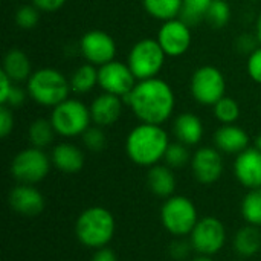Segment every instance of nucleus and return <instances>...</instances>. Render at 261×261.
Listing matches in <instances>:
<instances>
[{
  "label": "nucleus",
  "instance_id": "obj_1",
  "mask_svg": "<svg viewBox=\"0 0 261 261\" xmlns=\"http://www.w3.org/2000/svg\"><path fill=\"white\" fill-rule=\"evenodd\" d=\"M124 104L132 109L141 122L162 125L173 115L176 98L171 86L156 76L138 81L135 89L124 98Z\"/></svg>",
  "mask_w": 261,
  "mask_h": 261
},
{
  "label": "nucleus",
  "instance_id": "obj_2",
  "mask_svg": "<svg viewBox=\"0 0 261 261\" xmlns=\"http://www.w3.org/2000/svg\"><path fill=\"white\" fill-rule=\"evenodd\" d=\"M168 145V133L161 125L141 122L130 130L125 141V151L133 164L153 167L164 159Z\"/></svg>",
  "mask_w": 261,
  "mask_h": 261
},
{
  "label": "nucleus",
  "instance_id": "obj_3",
  "mask_svg": "<svg viewBox=\"0 0 261 261\" xmlns=\"http://www.w3.org/2000/svg\"><path fill=\"white\" fill-rule=\"evenodd\" d=\"M116 223L113 214L102 206L84 210L75 223V234L81 245L99 249L106 248L115 236Z\"/></svg>",
  "mask_w": 261,
  "mask_h": 261
},
{
  "label": "nucleus",
  "instance_id": "obj_4",
  "mask_svg": "<svg viewBox=\"0 0 261 261\" xmlns=\"http://www.w3.org/2000/svg\"><path fill=\"white\" fill-rule=\"evenodd\" d=\"M26 92L28 96L40 106L44 107H55L69 98L70 81L57 69L43 67L29 76L26 81Z\"/></svg>",
  "mask_w": 261,
  "mask_h": 261
},
{
  "label": "nucleus",
  "instance_id": "obj_5",
  "mask_svg": "<svg viewBox=\"0 0 261 261\" xmlns=\"http://www.w3.org/2000/svg\"><path fill=\"white\" fill-rule=\"evenodd\" d=\"M50 122L55 128V133L63 138L81 136L92 122L90 107L80 99L67 98L52 109Z\"/></svg>",
  "mask_w": 261,
  "mask_h": 261
},
{
  "label": "nucleus",
  "instance_id": "obj_6",
  "mask_svg": "<svg viewBox=\"0 0 261 261\" xmlns=\"http://www.w3.org/2000/svg\"><path fill=\"white\" fill-rule=\"evenodd\" d=\"M165 52L156 38H142L128 52L127 64L138 81L156 78L165 64Z\"/></svg>",
  "mask_w": 261,
  "mask_h": 261
},
{
  "label": "nucleus",
  "instance_id": "obj_7",
  "mask_svg": "<svg viewBox=\"0 0 261 261\" xmlns=\"http://www.w3.org/2000/svg\"><path fill=\"white\" fill-rule=\"evenodd\" d=\"M161 220L164 228L176 236L184 237L191 234L199 222L194 203L184 196H171L165 200L161 210Z\"/></svg>",
  "mask_w": 261,
  "mask_h": 261
},
{
  "label": "nucleus",
  "instance_id": "obj_8",
  "mask_svg": "<svg viewBox=\"0 0 261 261\" xmlns=\"http://www.w3.org/2000/svg\"><path fill=\"white\" fill-rule=\"evenodd\" d=\"M191 96L202 106H214L225 96L226 80L216 66H200L190 80Z\"/></svg>",
  "mask_w": 261,
  "mask_h": 261
},
{
  "label": "nucleus",
  "instance_id": "obj_9",
  "mask_svg": "<svg viewBox=\"0 0 261 261\" xmlns=\"http://www.w3.org/2000/svg\"><path fill=\"white\" fill-rule=\"evenodd\" d=\"M52 161L37 147H29L15 154L11 164V173L20 184L34 185L41 182L50 170Z\"/></svg>",
  "mask_w": 261,
  "mask_h": 261
},
{
  "label": "nucleus",
  "instance_id": "obj_10",
  "mask_svg": "<svg viewBox=\"0 0 261 261\" xmlns=\"http://www.w3.org/2000/svg\"><path fill=\"white\" fill-rule=\"evenodd\" d=\"M226 242V229L223 223L216 217H205L197 222L190 234V243L193 249L200 255L217 254Z\"/></svg>",
  "mask_w": 261,
  "mask_h": 261
},
{
  "label": "nucleus",
  "instance_id": "obj_11",
  "mask_svg": "<svg viewBox=\"0 0 261 261\" xmlns=\"http://www.w3.org/2000/svg\"><path fill=\"white\" fill-rule=\"evenodd\" d=\"M136 83L138 80L127 63L113 60L98 67V86L106 93H112L124 99L135 89Z\"/></svg>",
  "mask_w": 261,
  "mask_h": 261
},
{
  "label": "nucleus",
  "instance_id": "obj_12",
  "mask_svg": "<svg viewBox=\"0 0 261 261\" xmlns=\"http://www.w3.org/2000/svg\"><path fill=\"white\" fill-rule=\"evenodd\" d=\"M156 40L159 41L167 57H171V58L180 57L187 54L191 46V40H193L191 26L187 24L179 17L162 21Z\"/></svg>",
  "mask_w": 261,
  "mask_h": 261
},
{
  "label": "nucleus",
  "instance_id": "obj_13",
  "mask_svg": "<svg viewBox=\"0 0 261 261\" xmlns=\"http://www.w3.org/2000/svg\"><path fill=\"white\" fill-rule=\"evenodd\" d=\"M80 50L87 63L101 67L115 60L116 43L106 31L93 29L86 32L80 40Z\"/></svg>",
  "mask_w": 261,
  "mask_h": 261
},
{
  "label": "nucleus",
  "instance_id": "obj_14",
  "mask_svg": "<svg viewBox=\"0 0 261 261\" xmlns=\"http://www.w3.org/2000/svg\"><path fill=\"white\" fill-rule=\"evenodd\" d=\"M191 170L194 177L205 185L214 184L223 173V159L220 150L202 147L191 156Z\"/></svg>",
  "mask_w": 261,
  "mask_h": 261
},
{
  "label": "nucleus",
  "instance_id": "obj_15",
  "mask_svg": "<svg viewBox=\"0 0 261 261\" xmlns=\"http://www.w3.org/2000/svg\"><path fill=\"white\" fill-rule=\"evenodd\" d=\"M234 173L237 180L248 190L261 188V151L249 147L237 154L234 162Z\"/></svg>",
  "mask_w": 261,
  "mask_h": 261
},
{
  "label": "nucleus",
  "instance_id": "obj_16",
  "mask_svg": "<svg viewBox=\"0 0 261 261\" xmlns=\"http://www.w3.org/2000/svg\"><path fill=\"white\" fill-rule=\"evenodd\" d=\"M8 202L15 213L26 217H35L44 210L43 194L34 185L28 184H20L12 188L8 196Z\"/></svg>",
  "mask_w": 261,
  "mask_h": 261
},
{
  "label": "nucleus",
  "instance_id": "obj_17",
  "mask_svg": "<svg viewBox=\"0 0 261 261\" xmlns=\"http://www.w3.org/2000/svg\"><path fill=\"white\" fill-rule=\"evenodd\" d=\"M122 107H124L122 98L104 92L99 96H96L90 104L92 122L98 127L113 125L121 118Z\"/></svg>",
  "mask_w": 261,
  "mask_h": 261
},
{
  "label": "nucleus",
  "instance_id": "obj_18",
  "mask_svg": "<svg viewBox=\"0 0 261 261\" xmlns=\"http://www.w3.org/2000/svg\"><path fill=\"white\" fill-rule=\"evenodd\" d=\"M249 135L236 124H223L214 133L216 148L228 154H240L249 148Z\"/></svg>",
  "mask_w": 261,
  "mask_h": 261
},
{
  "label": "nucleus",
  "instance_id": "obj_19",
  "mask_svg": "<svg viewBox=\"0 0 261 261\" xmlns=\"http://www.w3.org/2000/svg\"><path fill=\"white\" fill-rule=\"evenodd\" d=\"M52 165L67 174L78 173L84 167V153L70 142H61L54 147L50 154Z\"/></svg>",
  "mask_w": 261,
  "mask_h": 261
},
{
  "label": "nucleus",
  "instance_id": "obj_20",
  "mask_svg": "<svg viewBox=\"0 0 261 261\" xmlns=\"http://www.w3.org/2000/svg\"><path fill=\"white\" fill-rule=\"evenodd\" d=\"M173 132L177 142L185 144L187 147L196 145L203 138V124L202 119L194 113H180L173 124Z\"/></svg>",
  "mask_w": 261,
  "mask_h": 261
},
{
  "label": "nucleus",
  "instance_id": "obj_21",
  "mask_svg": "<svg viewBox=\"0 0 261 261\" xmlns=\"http://www.w3.org/2000/svg\"><path fill=\"white\" fill-rule=\"evenodd\" d=\"M147 184L150 191L158 197H171L176 190V177L173 168L168 165H153L147 174Z\"/></svg>",
  "mask_w": 261,
  "mask_h": 261
},
{
  "label": "nucleus",
  "instance_id": "obj_22",
  "mask_svg": "<svg viewBox=\"0 0 261 261\" xmlns=\"http://www.w3.org/2000/svg\"><path fill=\"white\" fill-rule=\"evenodd\" d=\"M2 70L14 81L23 83L28 81L32 75V66L29 57L20 49H9L3 57Z\"/></svg>",
  "mask_w": 261,
  "mask_h": 261
},
{
  "label": "nucleus",
  "instance_id": "obj_23",
  "mask_svg": "<svg viewBox=\"0 0 261 261\" xmlns=\"http://www.w3.org/2000/svg\"><path fill=\"white\" fill-rule=\"evenodd\" d=\"M234 248H236L237 254L245 258L255 255L261 248V231L254 225L243 226L236 234Z\"/></svg>",
  "mask_w": 261,
  "mask_h": 261
},
{
  "label": "nucleus",
  "instance_id": "obj_24",
  "mask_svg": "<svg viewBox=\"0 0 261 261\" xmlns=\"http://www.w3.org/2000/svg\"><path fill=\"white\" fill-rule=\"evenodd\" d=\"M70 89L76 95H84L92 92L98 86V69L96 66L86 63L81 64L70 76Z\"/></svg>",
  "mask_w": 261,
  "mask_h": 261
},
{
  "label": "nucleus",
  "instance_id": "obj_25",
  "mask_svg": "<svg viewBox=\"0 0 261 261\" xmlns=\"http://www.w3.org/2000/svg\"><path fill=\"white\" fill-rule=\"evenodd\" d=\"M182 3L184 0H142L147 14L161 21L177 18L182 9Z\"/></svg>",
  "mask_w": 261,
  "mask_h": 261
},
{
  "label": "nucleus",
  "instance_id": "obj_26",
  "mask_svg": "<svg viewBox=\"0 0 261 261\" xmlns=\"http://www.w3.org/2000/svg\"><path fill=\"white\" fill-rule=\"evenodd\" d=\"M54 135H55V128L50 119H44V118H38L32 121L28 130V138H29L31 145L41 148V150L52 144Z\"/></svg>",
  "mask_w": 261,
  "mask_h": 261
},
{
  "label": "nucleus",
  "instance_id": "obj_27",
  "mask_svg": "<svg viewBox=\"0 0 261 261\" xmlns=\"http://www.w3.org/2000/svg\"><path fill=\"white\" fill-rule=\"evenodd\" d=\"M213 0H184L179 18L187 24L194 26L206 20V14Z\"/></svg>",
  "mask_w": 261,
  "mask_h": 261
},
{
  "label": "nucleus",
  "instance_id": "obj_28",
  "mask_svg": "<svg viewBox=\"0 0 261 261\" xmlns=\"http://www.w3.org/2000/svg\"><path fill=\"white\" fill-rule=\"evenodd\" d=\"M242 216L249 225L261 226V188L249 190L242 200Z\"/></svg>",
  "mask_w": 261,
  "mask_h": 261
},
{
  "label": "nucleus",
  "instance_id": "obj_29",
  "mask_svg": "<svg viewBox=\"0 0 261 261\" xmlns=\"http://www.w3.org/2000/svg\"><path fill=\"white\" fill-rule=\"evenodd\" d=\"M214 116L219 122L223 124H234L240 118V106L231 96H223L213 106Z\"/></svg>",
  "mask_w": 261,
  "mask_h": 261
},
{
  "label": "nucleus",
  "instance_id": "obj_30",
  "mask_svg": "<svg viewBox=\"0 0 261 261\" xmlns=\"http://www.w3.org/2000/svg\"><path fill=\"white\" fill-rule=\"evenodd\" d=\"M231 20V6L228 0H213L206 14L208 24L214 29L225 28Z\"/></svg>",
  "mask_w": 261,
  "mask_h": 261
},
{
  "label": "nucleus",
  "instance_id": "obj_31",
  "mask_svg": "<svg viewBox=\"0 0 261 261\" xmlns=\"http://www.w3.org/2000/svg\"><path fill=\"white\" fill-rule=\"evenodd\" d=\"M164 161H165V165H168L170 168H180L187 165L188 162H191V156L185 144L174 142L168 145Z\"/></svg>",
  "mask_w": 261,
  "mask_h": 261
},
{
  "label": "nucleus",
  "instance_id": "obj_32",
  "mask_svg": "<svg viewBox=\"0 0 261 261\" xmlns=\"http://www.w3.org/2000/svg\"><path fill=\"white\" fill-rule=\"evenodd\" d=\"M81 139H83V144L84 147L89 150V151H93V153H99L106 148L107 145V138H106V133L102 130V127H89L83 135H81Z\"/></svg>",
  "mask_w": 261,
  "mask_h": 261
},
{
  "label": "nucleus",
  "instance_id": "obj_33",
  "mask_svg": "<svg viewBox=\"0 0 261 261\" xmlns=\"http://www.w3.org/2000/svg\"><path fill=\"white\" fill-rule=\"evenodd\" d=\"M40 20V11L34 5H23L15 12V23L21 29H32Z\"/></svg>",
  "mask_w": 261,
  "mask_h": 261
},
{
  "label": "nucleus",
  "instance_id": "obj_34",
  "mask_svg": "<svg viewBox=\"0 0 261 261\" xmlns=\"http://www.w3.org/2000/svg\"><path fill=\"white\" fill-rule=\"evenodd\" d=\"M246 70H248L249 78L254 83L261 84V46L255 47L249 54L248 61H246Z\"/></svg>",
  "mask_w": 261,
  "mask_h": 261
},
{
  "label": "nucleus",
  "instance_id": "obj_35",
  "mask_svg": "<svg viewBox=\"0 0 261 261\" xmlns=\"http://www.w3.org/2000/svg\"><path fill=\"white\" fill-rule=\"evenodd\" d=\"M14 128V115H12V109L0 104V136L6 138Z\"/></svg>",
  "mask_w": 261,
  "mask_h": 261
},
{
  "label": "nucleus",
  "instance_id": "obj_36",
  "mask_svg": "<svg viewBox=\"0 0 261 261\" xmlns=\"http://www.w3.org/2000/svg\"><path fill=\"white\" fill-rule=\"evenodd\" d=\"M191 249H193L191 243L184 242V240H176V242H173L171 246H170V255H171L174 260L180 261L188 257V254H190Z\"/></svg>",
  "mask_w": 261,
  "mask_h": 261
},
{
  "label": "nucleus",
  "instance_id": "obj_37",
  "mask_svg": "<svg viewBox=\"0 0 261 261\" xmlns=\"http://www.w3.org/2000/svg\"><path fill=\"white\" fill-rule=\"evenodd\" d=\"M66 0H32V5L40 12H57L64 6Z\"/></svg>",
  "mask_w": 261,
  "mask_h": 261
},
{
  "label": "nucleus",
  "instance_id": "obj_38",
  "mask_svg": "<svg viewBox=\"0 0 261 261\" xmlns=\"http://www.w3.org/2000/svg\"><path fill=\"white\" fill-rule=\"evenodd\" d=\"M26 95H28V92L24 93L21 87L14 86L12 90H11V93H9V96H8V99H6V102H5V106H8V107H11V109L18 107V106H21V104L24 102Z\"/></svg>",
  "mask_w": 261,
  "mask_h": 261
},
{
  "label": "nucleus",
  "instance_id": "obj_39",
  "mask_svg": "<svg viewBox=\"0 0 261 261\" xmlns=\"http://www.w3.org/2000/svg\"><path fill=\"white\" fill-rule=\"evenodd\" d=\"M14 87V81L2 70L0 72V104H5L11 90Z\"/></svg>",
  "mask_w": 261,
  "mask_h": 261
},
{
  "label": "nucleus",
  "instance_id": "obj_40",
  "mask_svg": "<svg viewBox=\"0 0 261 261\" xmlns=\"http://www.w3.org/2000/svg\"><path fill=\"white\" fill-rule=\"evenodd\" d=\"M92 261H118L115 252L109 248H99L96 249V252L93 254Z\"/></svg>",
  "mask_w": 261,
  "mask_h": 261
},
{
  "label": "nucleus",
  "instance_id": "obj_41",
  "mask_svg": "<svg viewBox=\"0 0 261 261\" xmlns=\"http://www.w3.org/2000/svg\"><path fill=\"white\" fill-rule=\"evenodd\" d=\"M255 38H257V41L260 43V46H261V12H260V15H258V18H257V26H255Z\"/></svg>",
  "mask_w": 261,
  "mask_h": 261
},
{
  "label": "nucleus",
  "instance_id": "obj_42",
  "mask_svg": "<svg viewBox=\"0 0 261 261\" xmlns=\"http://www.w3.org/2000/svg\"><path fill=\"white\" fill-rule=\"evenodd\" d=\"M254 147L261 151V133L257 136V138H255V139H254Z\"/></svg>",
  "mask_w": 261,
  "mask_h": 261
},
{
  "label": "nucleus",
  "instance_id": "obj_43",
  "mask_svg": "<svg viewBox=\"0 0 261 261\" xmlns=\"http://www.w3.org/2000/svg\"><path fill=\"white\" fill-rule=\"evenodd\" d=\"M193 261H214L210 255H199L197 258H194Z\"/></svg>",
  "mask_w": 261,
  "mask_h": 261
}]
</instances>
